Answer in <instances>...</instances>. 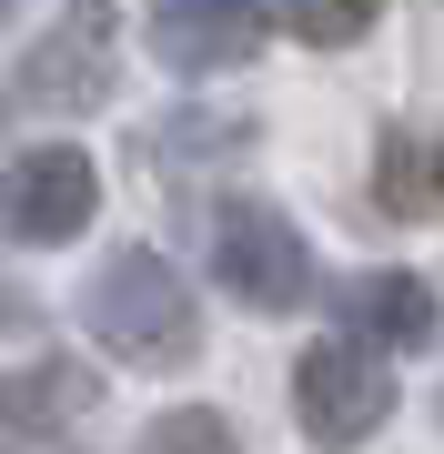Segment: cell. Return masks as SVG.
Wrapping results in <instances>:
<instances>
[{
	"label": "cell",
	"instance_id": "cell-1",
	"mask_svg": "<svg viewBox=\"0 0 444 454\" xmlns=\"http://www.w3.org/2000/svg\"><path fill=\"white\" fill-rule=\"evenodd\" d=\"M82 324L101 333V354L152 364V373L202 354V303H192V283H182L162 253H112L101 283H91V303H82Z\"/></svg>",
	"mask_w": 444,
	"mask_h": 454
},
{
	"label": "cell",
	"instance_id": "cell-2",
	"mask_svg": "<svg viewBox=\"0 0 444 454\" xmlns=\"http://www.w3.org/2000/svg\"><path fill=\"white\" fill-rule=\"evenodd\" d=\"M384 414H394V373H384V354H363L354 333L313 343V354L293 364V424H303V434L323 444V454L363 444Z\"/></svg>",
	"mask_w": 444,
	"mask_h": 454
},
{
	"label": "cell",
	"instance_id": "cell-3",
	"mask_svg": "<svg viewBox=\"0 0 444 454\" xmlns=\"http://www.w3.org/2000/svg\"><path fill=\"white\" fill-rule=\"evenodd\" d=\"M213 283L253 313H293L313 293V253L273 202H232V212H213Z\"/></svg>",
	"mask_w": 444,
	"mask_h": 454
},
{
	"label": "cell",
	"instance_id": "cell-4",
	"mask_svg": "<svg viewBox=\"0 0 444 454\" xmlns=\"http://www.w3.org/2000/svg\"><path fill=\"white\" fill-rule=\"evenodd\" d=\"M112 82H121V61H112V0H71V11L31 41V61H20V101H31V112H101Z\"/></svg>",
	"mask_w": 444,
	"mask_h": 454
},
{
	"label": "cell",
	"instance_id": "cell-5",
	"mask_svg": "<svg viewBox=\"0 0 444 454\" xmlns=\"http://www.w3.org/2000/svg\"><path fill=\"white\" fill-rule=\"evenodd\" d=\"M91 212H101V172L71 142H41V152H20L0 172V232L11 243H71Z\"/></svg>",
	"mask_w": 444,
	"mask_h": 454
},
{
	"label": "cell",
	"instance_id": "cell-6",
	"mask_svg": "<svg viewBox=\"0 0 444 454\" xmlns=\"http://www.w3.org/2000/svg\"><path fill=\"white\" fill-rule=\"evenodd\" d=\"M263 0H152V51H162V71L182 82H213V71H243L253 51H263Z\"/></svg>",
	"mask_w": 444,
	"mask_h": 454
},
{
	"label": "cell",
	"instance_id": "cell-7",
	"mask_svg": "<svg viewBox=\"0 0 444 454\" xmlns=\"http://www.w3.org/2000/svg\"><path fill=\"white\" fill-rule=\"evenodd\" d=\"M344 324L363 354H414V343H434V283L425 273H354L344 283Z\"/></svg>",
	"mask_w": 444,
	"mask_h": 454
},
{
	"label": "cell",
	"instance_id": "cell-8",
	"mask_svg": "<svg viewBox=\"0 0 444 454\" xmlns=\"http://www.w3.org/2000/svg\"><path fill=\"white\" fill-rule=\"evenodd\" d=\"M101 404V384L71 354H51V364H20L11 384H0V424H11V434H71V424H82Z\"/></svg>",
	"mask_w": 444,
	"mask_h": 454
},
{
	"label": "cell",
	"instance_id": "cell-9",
	"mask_svg": "<svg viewBox=\"0 0 444 454\" xmlns=\"http://www.w3.org/2000/svg\"><path fill=\"white\" fill-rule=\"evenodd\" d=\"M374 202L394 212V223H444V142H434V131H384Z\"/></svg>",
	"mask_w": 444,
	"mask_h": 454
},
{
	"label": "cell",
	"instance_id": "cell-10",
	"mask_svg": "<svg viewBox=\"0 0 444 454\" xmlns=\"http://www.w3.org/2000/svg\"><path fill=\"white\" fill-rule=\"evenodd\" d=\"M142 454H243V434L213 414V404H172L142 424Z\"/></svg>",
	"mask_w": 444,
	"mask_h": 454
},
{
	"label": "cell",
	"instance_id": "cell-11",
	"mask_svg": "<svg viewBox=\"0 0 444 454\" xmlns=\"http://www.w3.org/2000/svg\"><path fill=\"white\" fill-rule=\"evenodd\" d=\"M384 20V0H283V31L293 41H313V51H344V41H363Z\"/></svg>",
	"mask_w": 444,
	"mask_h": 454
},
{
	"label": "cell",
	"instance_id": "cell-12",
	"mask_svg": "<svg viewBox=\"0 0 444 454\" xmlns=\"http://www.w3.org/2000/svg\"><path fill=\"white\" fill-rule=\"evenodd\" d=\"M243 142V121H162L152 131V172L162 162H213V152H232Z\"/></svg>",
	"mask_w": 444,
	"mask_h": 454
},
{
	"label": "cell",
	"instance_id": "cell-13",
	"mask_svg": "<svg viewBox=\"0 0 444 454\" xmlns=\"http://www.w3.org/2000/svg\"><path fill=\"white\" fill-rule=\"evenodd\" d=\"M0 11H11V0H0Z\"/></svg>",
	"mask_w": 444,
	"mask_h": 454
}]
</instances>
